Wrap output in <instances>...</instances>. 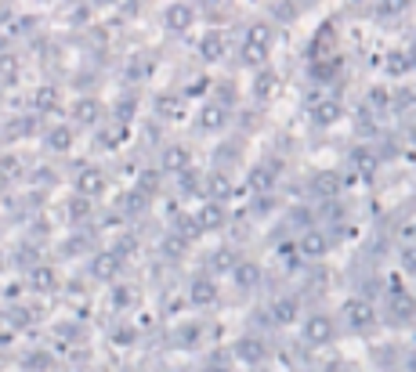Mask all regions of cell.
I'll use <instances>...</instances> for the list:
<instances>
[{
	"label": "cell",
	"mask_w": 416,
	"mask_h": 372,
	"mask_svg": "<svg viewBox=\"0 0 416 372\" xmlns=\"http://www.w3.org/2000/svg\"><path fill=\"white\" fill-rule=\"evenodd\" d=\"M340 116H344V105L337 98H322V102L312 105V123L315 127H333Z\"/></svg>",
	"instance_id": "6"
},
{
	"label": "cell",
	"mask_w": 416,
	"mask_h": 372,
	"mask_svg": "<svg viewBox=\"0 0 416 372\" xmlns=\"http://www.w3.org/2000/svg\"><path fill=\"white\" fill-rule=\"evenodd\" d=\"M413 238H416V225H413Z\"/></svg>",
	"instance_id": "26"
},
{
	"label": "cell",
	"mask_w": 416,
	"mask_h": 372,
	"mask_svg": "<svg viewBox=\"0 0 416 372\" xmlns=\"http://www.w3.org/2000/svg\"><path fill=\"white\" fill-rule=\"evenodd\" d=\"M235 355H239V362H246V365H261V362H268V343L261 337H243L235 343Z\"/></svg>",
	"instance_id": "4"
},
{
	"label": "cell",
	"mask_w": 416,
	"mask_h": 372,
	"mask_svg": "<svg viewBox=\"0 0 416 372\" xmlns=\"http://www.w3.org/2000/svg\"><path fill=\"white\" fill-rule=\"evenodd\" d=\"M413 0H380L376 4V15L380 18H394V15H406Z\"/></svg>",
	"instance_id": "15"
},
{
	"label": "cell",
	"mask_w": 416,
	"mask_h": 372,
	"mask_svg": "<svg viewBox=\"0 0 416 372\" xmlns=\"http://www.w3.org/2000/svg\"><path fill=\"white\" fill-rule=\"evenodd\" d=\"M369 105H373V108H387V105H391V95H387L384 87H373V90H369Z\"/></svg>",
	"instance_id": "18"
},
{
	"label": "cell",
	"mask_w": 416,
	"mask_h": 372,
	"mask_svg": "<svg viewBox=\"0 0 416 372\" xmlns=\"http://www.w3.org/2000/svg\"><path fill=\"white\" fill-rule=\"evenodd\" d=\"M207 372H228V362H210Z\"/></svg>",
	"instance_id": "25"
},
{
	"label": "cell",
	"mask_w": 416,
	"mask_h": 372,
	"mask_svg": "<svg viewBox=\"0 0 416 372\" xmlns=\"http://www.w3.org/2000/svg\"><path fill=\"white\" fill-rule=\"evenodd\" d=\"M80 184H83L87 192H98V188H102V177H98V174H87V177H83Z\"/></svg>",
	"instance_id": "23"
},
{
	"label": "cell",
	"mask_w": 416,
	"mask_h": 372,
	"mask_svg": "<svg viewBox=\"0 0 416 372\" xmlns=\"http://www.w3.org/2000/svg\"><path fill=\"white\" fill-rule=\"evenodd\" d=\"M221 51H225L221 36H207V40H203V54H207V58H217V54H221Z\"/></svg>",
	"instance_id": "19"
},
{
	"label": "cell",
	"mask_w": 416,
	"mask_h": 372,
	"mask_svg": "<svg viewBox=\"0 0 416 372\" xmlns=\"http://www.w3.org/2000/svg\"><path fill=\"white\" fill-rule=\"evenodd\" d=\"M301 340L307 347H330L337 340V322L330 318V314H307L304 325H301Z\"/></svg>",
	"instance_id": "1"
},
{
	"label": "cell",
	"mask_w": 416,
	"mask_h": 372,
	"mask_svg": "<svg viewBox=\"0 0 416 372\" xmlns=\"http://www.w3.org/2000/svg\"><path fill=\"white\" fill-rule=\"evenodd\" d=\"M246 47H253V51H264V54H268V47H271V29H268L264 22L250 26V33H246Z\"/></svg>",
	"instance_id": "10"
},
{
	"label": "cell",
	"mask_w": 416,
	"mask_h": 372,
	"mask_svg": "<svg viewBox=\"0 0 416 372\" xmlns=\"http://www.w3.org/2000/svg\"><path fill=\"white\" fill-rule=\"evenodd\" d=\"M355 166H358V170L366 174V177H373V170H376V156H373V152H362V148H358V152H355Z\"/></svg>",
	"instance_id": "17"
},
{
	"label": "cell",
	"mask_w": 416,
	"mask_h": 372,
	"mask_svg": "<svg viewBox=\"0 0 416 372\" xmlns=\"http://www.w3.org/2000/svg\"><path fill=\"white\" fill-rule=\"evenodd\" d=\"M413 318H416V300L402 289V282H398V278H391V322L406 325V322H413Z\"/></svg>",
	"instance_id": "3"
},
{
	"label": "cell",
	"mask_w": 416,
	"mask_h": 372,
	"mask_svg": "<svg viewBox=\"0 0 416 372\" xmlns=\"http://www.w3.org/2000/svg\"><path fill=\"white\" fill-rule=\"evenodd\" d=\"M413 141H416V134H413Z\"/></svg>",
	"instance_id": "27"
},
{
	"label": "cell",
	"mask_w": 416,
	"mask_h": 372,
	"mask_svg": "<svg viewBox=\"0 0 416 372\" xmlns=\"http://www.w3.org/2000/svg\"><path fill=\"white\" fill-rule=\"evenodd\" d=\"M402 260H406V268H413V271H416V246H406Z\"/></svg>",
	"instance_id": "24"
},
{
	"label": "cell",
	"mask_w": 416,
	"mask_h": 372,
	"mask_svg": "<svg viewBox=\"0 0 416 372\" xmlns=\"http://www.w3.org/2000/svg\"><path fill=\"white\" fill-rule=\"evenodd\" d=\"M217 300V289H214V282H207V278H199V282L192 286V304H214Z\"/></svg>",
	"instance_id": "13"
},
{
	"label": "cell",
	"mask_w": 416,
	"mask_h": 372,
	"mask_svg": "<svg viewBox=\"0 0 416 372\" xmlns=\"http://www.w3.org/2000/svg\"><path fill=\"white\" fill-rule=\"evenodd\" d=\"M271 184H275V166H268V163H257L250 170V188H257V192H268Z\"/></svg>",
	"instance_id": "9"
},
{
	"label": "cell",
	"mask_w": 416,
	"mask_h": 372,
	"mask_svg": "<svg viewBox=\"0 0 416 372\" xmlns=\"http://www.w3.org/2000/svg\"><path fill=\"white\" fill-rule=\"evenodd\" d=\"M297 314H301V304L294 300V296H282V300H275V304H271V318H275L279 325L297 322Z\"/></svg>",
	"instance_id": "8"
},
{
	"label": "cell",
	"mask_w": 416,
	"mask_h": 372,
	"mask_svg": "<svg viewBox=\"0 0 416 372\" xmlns=\"http://www.w3.org/2000/svg\"><path fill=\"white\" fill-rule=\"evenodd\" d=\"M315 192L319 195H337L340 192V177H337V170H322V174H315Z\"/></svg>",
	"instance_id": "11"
},
{
	"label": "cell",
	"mask_w": 416,
	"mask_h": 372,
	"mask_svg": "<svg viewBox=\"0 0 416 372\" xmlns=\"http://www.w3.org/2000/svg\"><path fill=\"white\" fill-rule=\"evenodd\" d=\"M340 69H344L340 54H326V58H312V80H315V83H333V80L340 76Z\"/></svg>",
	"instance_id": "5"
},
{
	"label": "cell",
	"mask_w": 416,
	"mask_h": 372,
	"mask_svg": "<svg viewBox=\"0 0 416 372\" xmlns=\"http://www.w3.org/2000/svg\"><path fill=\"white\" fill-rule=\"evenodd\" d=\"M167 26H170V29H189V26H192V11H189L185 4H174V8L167 11Z\"/></svg>",
	"instance_id": "14"
},
{
	"label": "cell",
	"mask_w": 416,
	"mask_h": 372,
	"mask_svg": "<svg viewBox=\"0 0 416 372\" xmlns=\"http://www.w3.org/2000/svg\"><path fill=\"white\" fill-rule=\"evenodd\" d=\"M275 87H279V76H275V72H261L257 83H253V95L264 102V98H271V90H275Z\"/></svg>",
	"instance_id": "16"
},
{
	"label": "cell",
	"mask_w": 416,
	"mask_h": 372,
	"mask_svg": "<svg viewBox=\"0 0 416 372\" xmlns=\"http://www.w3.org/2000/svg\"><path fill=\"white\" fill-rule=\"evenodd\" d=\"M203 225H207V228H217V225H221V210L210 207V210L203 213Z\"/></svg>",
	"instance_id": "22"
},
{
	"label": "cell",
	"mask_w": 416,
	"mask_h": 372,
	"mask_svg": "<svg viewBox=\"0 0 416 372\" xmlns=\"http://www.w3.org/2000/svg\"><path fill=\"white\" fill-rule=\"evenodd\" d=\"M344 322H348V329L366 337V332L376 329V307L362 296H351V300H344Z\"/></svg>",
	"instance_id": "2"
},
{
	"label": "cell",
	"mask_w": 416,
	"mask_h": 372,
	"mask_svg": "<svg viewBox=\"0 0 416 372\" xmlns=\"http://www.w3.org/2000/svg\"><path fill=\"white\" fill-rule=\"evenodd\" d=\"M326 250H330V243H326V235H319V232H312V235L301 238V253H304V257H322Z\"/></svg>",
	"instance_id": "12"
},
{
	"label": "cell",
	"mask_w": 416,
	"mask_h": 372,
	"mask_svg": "<svg viewBox=\"0 0 416 372\" xmlns=\"http://www.w3.org/2000/svg\"><path fill=\"white\" fill-rule=\"evenodd\" d=\"M257 278H261V271L253 268V264H243V268H239V282H243V286H257Z\"/></svg>",
	"instance_id": "20"
},
{
	"label": "cell",
	"mask_w": 416,
	"mask_h": 372,
	"mask_svg": "<svg viewBox=\"0 0 416 372\" xmlns=\"http://www.w3.org/2000/svg\"><path fill=\"white\" fill-rule=\"evenodd\" d=\"M225 123V113H221V108H207V113H203V127H221Z\"/></svg>",
	"instance_id": "21"
},
{
	"label": "cell",
	"mask_w": 416,
	"mask_h": 372,
	"mask_svg": "<svg viewBox=\"0 0 416 372\" xmlns=\"http://www.w3.org/2000/svg\"><path fill=\"white\" fill-rule=\"evenodd\" d=\"M384 69L391 72V76H409V72H416V51H406V47L391 51Z\"/></svg>",
	"instance_id": "7"
}]
</instances>
